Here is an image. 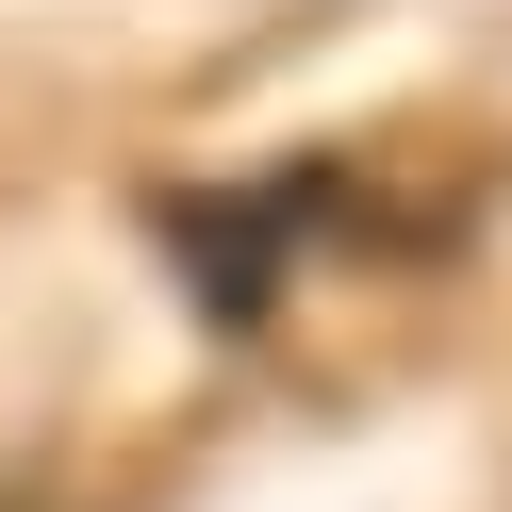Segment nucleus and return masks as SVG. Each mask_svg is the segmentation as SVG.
<instances>
[{
  "instance_id": "nucleus-1",
  "label": "nucleus",
  "mask_w": 512,
  "mask_h": 512,
  "mask_svg": "<svg viewBox=\"0 0 512 512\" xmlns=\"http://www.w3.org/2000/svg\"><path fill=\"white\" fill-rule=\"evenodd\" d=\"M314 215H331V166H298V182H248V199H166L149 232L182 248V298H199V314H232V331H248V314L281 298V248H298Z\"/></svg>"
}]
</instances>
